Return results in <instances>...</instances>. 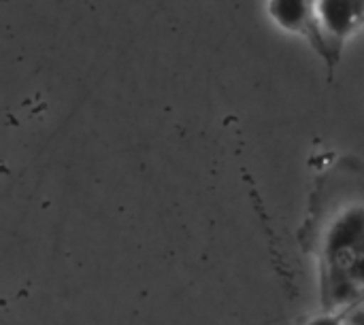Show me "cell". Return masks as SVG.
<instances>
[{"mask_svg": "<svg viewBox=\"0 0 364 325\" xmlns=\"http://www.w3.org/2000/svg\"><path fill=\"white\" fill-rule=\"evenodd\" d=\"M324 255L343 287L364 283V206L346 209L331 224L324 238Z\"/></svg>", "mask_w": 364, "mask_h": 325, "instance_id": "cell-1", "label": "cell"}, {"mask_svg": "<svg viewBox=\"0 0 364 325\" xmlns=\"http://www.w3.org/2000/svg\"><path fill=\"white\" fill-rule=\"evenodd\" d=\"M314 21L328 40L346 43L364 26V0H314Z\"/></svg>", "mask_w": 364, "mask_h": 325, "instance_id": "cell-2", "label": "cell"}, {"mask_svg": "<svg viewBox=\"0 0 364 325\" xmlns=\"http://www.w3.org/2000/svg\"><path fill=\"white\" fill-rule=\"evenodd\" d=\"M271 19L286 32L309 34L314 21V0H269Z\"/></svg>", "mask_w": 364, "mask_h": 325, "instance_id": "cell-3", "label": "cell"}, {"mask_svg": "<svg viewBox=\"0 0 364 325\" xmlns=\"http://www.w3.org/2000/svg\"><path fill=\"white\" fill-rule=\"evenodd\" d=\"M307 325H346V319L337 313H326V315L314 317Z\"/></svg>", "mask_w": 364, "mask_h": 325, "instance_id": "cell-4", "label": "cell"}]
</instances>
